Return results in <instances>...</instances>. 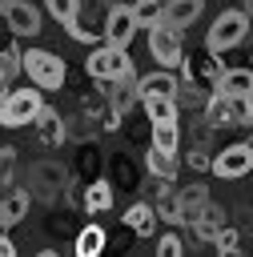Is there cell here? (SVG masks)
<instances>
[{
	"mask_svg": "<svg viewBox=\"0 0 253 257\" xmlns=\"http://www.w3.org/2000/svg\"><path fill=\"white\" fill-rule=\"evenodd\" d=\"M44 88L40 84H24V88H4V100H0V124L4 128H24V124H36V116L44 112Z\"/></svg>",
	"mask_w": 253,
	"mask_h": 257,
	"instance_id": "1",
	"label": "cell"
},
{
	"mask_svg": "<svg viewBox=\"0 0 253 257\" xmlns=\"http://www.w3.org/2000/svg\"><path fill=\"white\" fill-rule=\"evenodd\" d=\"M245 36H249V12H245V8H225V12L213 16V24H209V32H205V48L221 56V52L237 48Z\"/></svg>",
	"mask_w": 253,
	"mask_h": 257,
	"instance_id": "2",
	"label": "cell"
},
{
	"mask_svg": "<svg viewBox=\"0 0 253 257\" xmlns=\"http://www.w3.org/2000/svg\"><path fill=\"white\" fill-rule=\"evenodd\" d=\"M133 72V60H129V48H120V44H100V48H92L88 56H84V76L88 80H96V84H108V80H120V76H129Z\"/></svg>",
	"mask_w": 253,
	"mask_h": 257,
	"instance_id": "3",
	"label": "cell"
},
{
	"mask_svg": "<svg viewBox=\"0 0 253 257\" xmlns=\"http://www.w3.org/2000/svg\"><path fill=\"white\" fill-rule=\"evenodd\" d=\"M24 76H28L32 84H40L44 92H56V88L68 80V68H64V60H60L52 48H28V52H24Z\"/></svg>",
	"mask_w": 253,
	"mask_h": 257,
	"instance_id": "4",
	"label": "cell"
},
{
	"mask_svg": "<svg viewBox=\"0 0 253 257\" xmlns=\"http://www.w3.org/2000/svg\"><path fill=\"white\" fill-rule=\"evenodd\" d=\"M149 56L161 64V68H181L185 64V40H181V28L173 24H153L149 28Z\"/></svg>",
	"mask_w": 253,
	"mask_h": 257,
	"instance_id": "5",
	"label": "cell"
},
{
	"mask_svg": "<svg viewBox=\"0 0 253 257\" xmlns=\"http://www.w3.org/2000/svg\"><path fill=\"white\" fill-rule=\"evenodd\" d=\"M181 72H185V80H193V84L217 92V84H221V76H225V60H221L217 52H209V48H201V52H189V48H185Z\"/></svg>",
	"mask_w": 253,
	"mask_h": 257,
	"instance_id": "6",
	"label": "cell"
},
{
	"mask_svg": "<svg viewBox=\"0 0 253 257\" xmlns=\"http://www.w3.org/2000/svg\"><path fill=\"white\" fill-rule=\"evenodd\" d=\"M28 189H32V197H40V201H56V197H64V189H68V169H64L60 161H36V165L28 169Z\"/></svg>",
	"mask_w": 253,
	"mask_h": 257,
	"instance_id": "7",
	"label": "cell"
},
{
	"mask_svg": "<svg viewBox=\"0 0 253 257\" xmlns=\"http://www.w3.org/2000/svg\"><path fill=\"white\" fill-rule=\"evenodd\" d=\"M213 173L221 181H237L245 173H253V141H237V145H225L217 157H213Z\"/></svg>",
	"mask_w": 253,
	"mask_h": 257,
	"instance_id": "8",
	"label": "cell"
},
{
	"mask_svg": "<svg viewBox=\"0 0 253 257\" xmlns=\"http://www.w3.org/2000/svg\"><path fill=\"white\" fill-rule=\"evenodd\" d=\"M137 28H145V24L137 20L133 4H112V8H104V40H108V44L129 48L133 36H137Z\"/></svg>",
	"mask_w": 253,
	"mask_h": 257,
	"instance_id": "9",
	"label": "cell"
},
{
	"mask_svg": "<svg viewBox=\"0 0 253 257\" xmlns=\"http://www.w3.org/2000/svg\"><path fill=\"white\" fill-rule=\"evenodd\" d=\"M0 12H4V24H8L12 36H36L40 32V8L36 4H28V0H4Z\"/></svg>",
	"mask_w": 253,
	"mask_h": 257,
	"instance_id": "10",
	"label": "cell"
},
{
	"mask_svg": "<svg viewBox=\"0 0 253 257\" xmlns=\"http://www.w3.org/2000/svg\"><path fill=\"white\" fill-rule=\"evenodd\" d=\"M28 209H32V189H16V185H8L4 189V201H0V229L4 233H12L24 217H28Z\"/></svg>",
	"mask_w": 253,
	"mask_h": 257,
	"instance_id": "11",
	"label": "cell"
},
{
	"mask_svg": "<svg viewBox=\"0 0 253 257\" xmlns=\"http://www.w3.org/2000/svg\"><path fill=\"white\" fill-rule=\"evenodd\" d=\"M36 141H40L44 149H60V145L68 141V116H60L56 108L44 104V112L36 116Z\"/></svg>",
	"mask_w": 253,
	"mask_h": 257,
	"instance_id": "12",
	"label": "cell"
},
{
	"mask_svg": "<svg viewBox=\"0 0 253 257\" xmlns=\"http://www.w3.org/2000/svg\"><path fill=\"white\" fill-rule=\"evenodd\" d=\"M100 169H104V153H100V145H96V137L92 141H76V161H72V173H76V181H96L100 177Z\"/></svg>",
	"mask_w": 253,
	"mask_h": 257,
	"instance_id": "13",
	"label": "cell"
},
{
	"mask_svg": "<svg viewBox=\"0 0 253 257\" xmlns=\"http://www.w3.org/2000/svg\"><path fill=\"white\" fill-rule=\"evenodd\" d=\"M157 225H165L161 221V213H157V205H145V201H137V205H129L124 209V229L133 233V237H153L157 233Z\"/></svg>",
	"mask_w": 253,
	"mask_h": 257,
	"instance_id": "14",
	"label": "cell"
},
{
	"mask_svg": "<svg viewBox=\"0 0 253 257\" xmlns=\"http://www.w3.org/2000/svg\"><path fill=\"white\" fill-rule=\"evenodd\" d=\"M153 205H157V213H161L165 225H185V201H181V189L173 181H161Z\"/></svg>",
	"mask_w": 253,
	"mask_h": 257,
	"instance_id": "15",
	"label": "cell"
},
{
	"mask_svg": "<svg viewBox=\"0 0 253 257\" xmlns=\"http://www.w3.org/2000/svg\"><path fill=\"white\" fill-rule=\"evenodd\" d=\"M225 217H229V213H225V205L209 201V205L201 209V217H197L189 229H193V237H197V241H209V245H213V241H217V233L225 229Z\"/></svg>",
	"mask_w": 253,
	"mask_h": 257,
	"instance_id": "16",
	"label": "cell"
},
{
	"mask_svg": "<svg viewBox=\"0 0 253 257\" xmlns=\"http://www.w3.org/2000/svg\"><path fill=\"white\" fill-rule=\"evenodd\" d=\"M145 169H149V177H157V181H177V173H181V161H177V153H165V149H157V145L149 141Z\"/></svg>",
	"mask_w": 253,
	"mask_h": 257,
	"instance_id": "17",
	"label": "cell"
},
{
	"mask_svg": "<svg viewBox=\"0 0 253 257\" xmlns=\"http://www.w3.org/2000/svg\"><path fill=\"white\" fill-rule=\"evenodd\" d=\"M112 197H116V185L108 177H96L84 185V213H108L112 209Z\"/></svg>",
	"mask_w": 253,
	"mask_h": 257,
	"instance_id": "18",
	"label": "cell"
},
{
	"mask_svg": "<svg viewBox=\"0 0 253 257\" xmlns=\"http://www.w3.org/2000/svg\"><path fill=\"white\" fill-rule=\"evenodd\" d=\"M177 92H181V80L173 76V68H161V72L141 76V100L145 96H177Z\"/></svg>",
	"mask_w": 253,
	"mask_h": 257,
	"instance_id": "19",
	"label": "cell"
},
{
	"mask_svg": "<svg viewBox=\"0 0 253 257\" xmlns=\"http://www.w3.org/2000/svg\"><path fill=\"white\" fill-rule=\"evenodd\" d=\"M201 8H205V0H165V24H173V28H189L197 16H201Z\"/></svg>",
	"mask_w": 253,
	"mask_h": 257,
	"instance_id": "20",
	"label": "cell"
},
{
	"mask_svg": "<svg viewBox=\"0 0 253 257\" xmlns=\"http://www.w3.org/2000/svg\"><path fill=\"white\" fill-rule=\"evenodd\" d=\"M205 120H209L213 128H237L229 92H213V96H209V104H205Z\"/></svg>",
	"mask_w": 253,
	"mask_h": 257,
	"instance_id": "21",
	"label": "cell"
},
{
	"mask_svg": "<svg viewBox=\"0 0 253 257\" xmlns=\"http://www.w3.org/2000/svg\"><path fill=\"white\" fill-rule=\"evenodd\" d=\"M141 108H145L149 124H165V120H177L181 100H177V96H145V100H141Z\"/></svg>",
	"mask_w": 253,
	"mask_h": 257,
	"instance_id": "22",
	"label": "cell"
},
{
	"mask_svg": "<svg viewBox=\"0 0 253 257\" xmlns=\"http://www.w3.org/2000/svg\"><path fill=\"white\" fill-rule=\"evenodd\" d=\"M108 181H112L120 193H137V189H141V177H137L133 161H129V157H120V153L108 161Z\"/></svg>",
	"mask_w": 253,
	"mask_h": 257,
	"instance_id": "23",
	"label": "cell"
},
{
	"mask_svg": "<svg viewBox=\"0 0 253 257\" xmlns=\"http://www.w3.org/2000/svg\"><path fill=\"white\" fill-rule=\"evenodd\" d=\"M104 245H108L104 229H100V225H84V229L76 233V241H72V253H76V257H100Z\"/></svg>",
	"mask_w": 253,
	"mask_h": 257,
	"instance_id": "24",
	"label": "cell"
},
{
	"mask_svg": "<svg viewBox=\"0 0 253 257\" xmlns=\"http://www.w3.org/2000/svg\"><path fill=\"white\" fill-rule=\"evenodd\" d=\"M181 201H185V225H193V221L201 217V209H205L213 197H209V185L193 181V185H185V189H181Z\"/></svg>",
	"mask_w": 253,
	"mask_h": 257,
	"instance_id": "25",
	"label": "cell"
},
{
	"mask_svg": "<svg viewBox=\"0 0 253 257\" xmlns=\"http://www.w3.org/2000/svg\"><path fill=\"white\" fill-rule=\"evenodd\" d=\"M249 88H253V64H249V68H225V76H221V84H217V92H229V96L249 92Z\"/></svg>",
	"mask_w": 253,
	"mask_h": 257,
	"instance_id": "26",
	"label": "cell"
},
{
	"mask_svg": "<svg viewBox=\"0 0 253 257\" xmlns=\"http://www.w3.org/2000/svg\"><path fill=\"white\" fill-rule=\"evenodd\" d=\"M20 72H24V52L8 40V44H4V64H0V80H4V88H12V80H16Z\"/></svg>",
	"mask_w": 253,
	"mask_h": 257,
	"instance_id": "27",
	"label": "cell"
},
{
	"mask_svg": "<svg viewBox=\"0 0 253 257\" xmlns=\"http://www.w3.org/2000/svg\"><path fill=\"white\" fill-rule=\"evenodd\" d=\"M153 145L157 149H165V153H177L181 149V128H177V120H165V124H153Z\"/></svg>",
	"mask_w": 253,
	"mask_h": 257,
	"instance_id": "28",
	"label": "cell"
},
{
	"mask_svg": "<svg viewBox=\"0 0 253 257\" xmlns=\"http://www.w3.org/2000/svg\"><path fill=\"white\" fill-rule=\"evenodd\" d=\"M44 12L52 16V20H60L64 28L80 16V0H44Z\"/></svg>",
	"mask_w": 253,
	"mask_h": 257,
	"instance_id": "29",
	"label": "cell"
},
{
	"mask_svg": "<svg viewBox=\"0 0 253 257\" xmlns=\"http://www.w3.org/2000/svg\"><path fill=\"white\" fill-rule=\"evenodd\" d=\"M209 96H213V92H209V88H201V84H193V80H185V84H181V92H177V100H181L185 108H201V112H205Z\"/></svg>",
	"mask_w": 253,
	"mask_h": 257,
	"instance_id": "30",
	"label": "cell"
},
{
	"mask_svg": "<svg viewBox=\"0 0 253 257\" xmlns=\"http://www.w3.org/2000/svg\"><path fill=\"white\" fill-rule=\"evenodd\" d=\"M133 12H137V20H141L145 28H153V24H161V16H165V0H137Z\"/></svg>",
	"mask_w": 253,
	"mask_h": 257,
	"instance_id": "31",
	"label": "cell"
},
{
	"mask_svg": "<svg viewBox=\"0 0 253 257\" xmlns=\"http://www.w3.org/2000/svg\"><path fill=\"white\" fill-rule=\"evenodd\" d=\"M229 100H233V116H237V128H241V124L249 128V124H253V88H249V92H237V96H229Z\"/></svg>",
	"mask_w": 253,
	"mask_h": 257,
	"instance_id": "32",
	"label": "cell"
},
{
	"mask_svg": "<svg viewBox=\"0 0 253 257\" xmlns=\"http://www.w3.org/2000/svg\"><path fill=\"white\" fill-rule=\"evenodd\" d=\"M213 245H217V253H225V257H229V253H237V249H241V233H237L233 225H225V229L217 233V241H213Z\"/></svg>",
	"mask_w": 253,
	"mask_h": 257,
	"instance_id": "33",
	"label": "cell"
},
{
	"mask_svg": "<svg viewBox=\"0 0 253 257\" xmlns=\"http://www.w3.org/2000/svg\"><path fill=\"white\" fill-rule=\"evenodd\" d=\"M181 253H185V241H181L177 233L157 237V257H181Z\"/></svg>",
	"mask_w": 253,
	"mask_h": 257,
	"instance_id": "34",
	"label": "cell"
},
{
	"mask_svg": "<svg viewBox=\"0 0 253 257\" xmlns=\"http://www.w3.org/2000/svg\"><path fill=\"white\" fill-rule=\"evenodd\" d=\"M213 133H217V128H213V124H209L205 116H197V120H193V145H197V149H209Z\"/></svg>",
	"mask_w": 253,
	"mask_h": 257,
	"instance_id": "35",
	"label": "cell"
},
{
	"mask_svg": "<svg viewBox=\"0 0 253 257\" xmlns=\"http://www.w3.org/2000/svg\"><path fill=\"white\" fill-rule=\"evenodd\" d=\"M185 165H189V169H213V153H209V149H197V145H193V149L185 153Z\"/></svg>",
	"mask_w": 253,
	"mask_h": 257,
	"instance_id": "36",
	"label": "cell"
},
{
	"mask_svg": "<svg viewBox=\"0 0 253 257\" xmlns=\"http://www.w3.org/2000/svg\"><path fill=\"white\" fill-rule=\"evenodd\" d=\"M0 257H16V245H12V237H8V233L0 237Z\"/></svg>",
	"mask_w": 253,
	"mask_h": 257,
	"instance_id": "37",
	"label": "cell"
},
{
	"mask_svg": "<svg viewBox=\"0 0 253 257\" xmlns=\"http://www.w3.org/2000/svg\"><path fill=\"white\" fill-rule=\"evenodd\" d=\"M92 4H100V8H112V4H120V0H92Z\"/></svg>",
	"mask_w": 253,
	"mask_h": 257,
	"instance_id": "38",
	"label": "cell"
},
{
	"mask_svg": "<svg viewBox=\"0 0 253 257\" xmlns=\"http://www.w3.org/2000/svg\"><path fill=\"white\" fill-rule=\"evenodd\" d=\"M245 12H249V16H253V0H245Z\"/></svg>",
	"mask_w": 253,
	"mask_h": 257,
	"instance_id": "39",
	"label": "cell"
},
{
	"mask_svg": "<svg viewBox=\"0 0 253 257\" xmlns=\"http://www.w3.org/2000/svg\"><path fill=\"white\" fill-rule=\"evenodd\" d=\"M249 64H253V52H249Z\"/></svg>",
	"mask_w": 253,
	"mask_h": 257,
	"instance_id": "40",
	"label": "cell"
},
{
	"mask_svg": "<svg viewBox=\"0 0 253 257\" xmlns=\"http://www.w3.org/2000/svg\"><path fill=\"white\" fill-rule=\"evenodd\" d=\"M249 133H253V124H249ZM249 141H253V137H249Z\"/></svg>",
	"mask_w": 253,
	"mask_h": 257,
	"instance_id": "41",
	"label": "cell"
}]
</instances>
